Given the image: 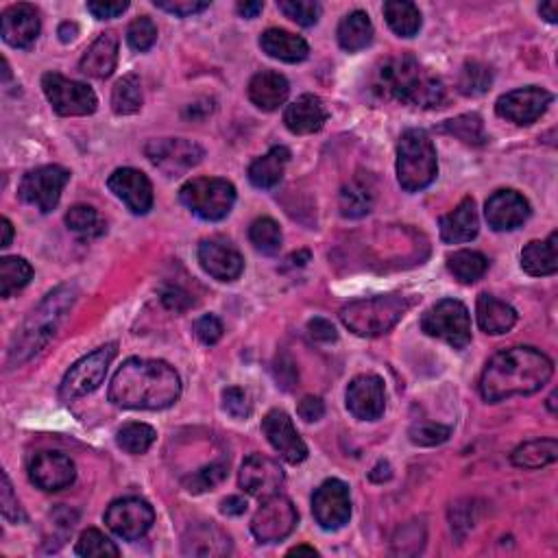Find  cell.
Wrapping results in <instances>:
<instances>
[{
	"mask_svg": "<svg viewBox=\"0 0 558 558\" xmlns=\"http://www.w3.org/2000/svg\"><path fill=\"white\" fill-rule=\"evenodd\" d=\"M179 395V375L164 360L129 358L109 384V402L129 410L171 408Z\"/></svg>",
	"mask_w": 558,
	"mask_h": 558,
	"instance_id": "cell-1",
	"label": "cell"
},
{
	"mask_svg": "<svg viewBox=\"0 0 558 558\" xmlns=\"http://www.w3.org/2000/svg\"><path fill=\"white\" fill-rule=\"evenodd\" d=\"M155 430L147 423H127L118 430L116 441L123 450L131 456H140L147 454L151 450V445L155 443Z\"/></svg>",
	"mask_w": 558,
	"mask_h": 558,
	"instance_id": "cell-42",
	"label": "cell"
},
{
	"mask_svg": "<svg viewBox=\"0 0 558 558\" xmlns=\"http://www.w3.org/2000/svg\"><path fill=\"white\" fill-rule=\"evenodd\" d=\"M223 406H225V410L229 412V415L236 417V419H245V417L251 415L249 397L238 386L227 388V391L223 393Z\"/></svg>",
	"mask_w": 558,
	"mask_h": 558,
	"instance_id": "cell-54",
	"label": "cell"
},
{
	"mask_svg": "<svg viewBox=\"0 0 558 558\" xmlns=\"http://www.w3.org/2000/svg\"><path fill=\"white\" fill-rule=\"evenodd\" d=\"M262 432L273 445V450L282 456L286 463L299 465L308 458V445L303 443L299 432L293 426V419H290L284 410H271L269 415L262 419Z\"/></svg>",
	"mask_w": 558,
	"mask_h": 558,
	"instance_id": "cell-17",
	"label": "cell"
},
{
	"mask_svg": "<svg viewBox=\"0 0 558 558\" xmlns=\"http://www.w3.org/2000/svg\"><path fill=\"white\" fill-rule=\"evenodd\" d=\"M308 332L314 338V341H321V343H332L336 341V327L327 321V319H312L308 323Z\"/></svg>",
	"mask_w": 558,
	"mask_h": 558,
	"instance_id": "cell-58",
	"label": "cell"
},
{
	"mask_svg": "<svg viewBox=\"0 0 558 558\" xmlns=\"http://www.w3.org/2000/svg\"><path fill=\"white\" fill-rule=\"evenodd\" d=\"M157 40V27L149 16H140L129 24L127 29V42L138 53H147L149 48H153Z\"/></svg>",
	"mask_w": 558,
	"mask_h": 558,
	"instance_id": "cell-49",
	"label": "cell"
},
{
	"mask_svg": "<svg viewBox=\"0 0 558 558\" xmlns=\"http://www.w3.org/2000/svg\"><path fill=\"white\" fill-rule=\"evenodd\" d=\"M153 5L168 11V14H175L177 18L197 16L210 7L208 0H155Z\"/></svg>",
	"mask_w": 558,
	"mask_h": 558,
	"instance_id": "cell-52",
	"label": "cell"
},
{
	"mask_svg": "<svg viewBox=\"0 0 558 558\" xmlns=\"http://www.w3.org/2000/svg\"><path fill=\"white\" fill-rule=\"evenodd\" d=\"M66 225L70 232H75L81 238H96L105 234V221L103 216L96 212L90 205H75L66 214Z\"/></svg>",
	"mask_w": 558,
	"mask_h": 558,
	"instance_id": "cell-41",
	"label": "cell"
},
{
	"mask_svg": "<svg viewBox=\"0 0 558 558\" xmlns=\"http://www.w3.org/2000/svg\"><path fill=\"white\" fill-rule=\"evenodd\" d=\"M33 277L31 264L18 258V256H7L0 260V297L9 299L27 286Z\"/></svg>",
	"mask_w": 558,
	"mask_h": 558,
	"instance_id": "cell-38",
	"label": "cell"
},
{
	"mask_svg": "<svg viewBox=\"0 0 558 558\" xmlns=\"http://www.w3.org/2000/svg\"><path fill=\"white\" fill-rule=\"evenodd\" d=\"M299 554H308V556H319V552L314 550V548H308V545H297V548H293L288 552V556H299Z\"/></svg>",
	"mask_w": 558,
	"mask_h": 558,
	"instance_id": "cell-64",
	"label": "cell"
},
{
	"mask_svg": "<svg viewBox=\"0 0 558 558\" xmlns=\"http://www.w3.org/2000/svg\"><path fill=\"white\" fill-rule=\"evenodd\" d=\"M297 412H299V417H301L303 421L314 423V421L323 419V415H325V404H323V399H321V397L308 395V397H303L301 402H299Z\"/></svg>",
	"mask_w": 558,
	"mask_h": 558,
	"instance_id": "cell-57",
	"label": "cell"
},
{
	"mask_svg": "<svg viewBox=\"0 0 558 558\" xmlns=\"http://www.w3.org/2000/svg\"><path fill=\"white\" fill-rule=\"evenodd\" d=\"M144 153L151 160L155 168L168 177H181L192 171L203 160V149L197 142H190L184 138H164L151 140Z\"/></svg>",
	"mask_w": 558,
	"mask_h": 558,
	"instance_id": "cell-13",
	"label": "cell"
},
{
	"mask_svg": "<svg viewBox=\"0 0 558 558\" xmlns=\"http://www.w3.org/2000/svg\"><path fill=\"white\" fill-rule=\"evenodd\" d=\"M116 354H118L116 345L109 343L101 349L92 351V354L81 358L79 362H75L66 373L62 386H59V395H62V399L70 402V399H79L94 393L96 388L103 384L107 369L112 365Z\"/></svg>",
	"mask_w": 558,
	"mask_h": 558,
	"instance_id": "cell-9",
	"label": "cell"
},
{
	"mask_svg": "<svg viewBox=\"0 0 558 558\" xmlns=\"http://www.w3.org/2000/svg\"><path fill=\"white\" fill-rule=\"evenodd\" d=\"M484 216H487L489 227H493L495 232H511V229H517L528 221L530 203L524 194L515 190H497L489 197Z\"/></svg>",
	"mask_w": 558,
	"mask_h": 558,
	"instance_id": "cell-23",
	"label": "cell"
},
{
	"mask_svg": "<svg viewBox=\"0 0 558 558\" xmlns=\"http://www.w3.org/2000/svg\"><path fill=\"white\" fill-rule=\"evenodd\" d=\"M79 35V27L75 22H64L62 27H59V40H62L64 44L72 42Z\"/></svg>",
	"mask_w": 558,
	"mask_h": 558,
	"instance_id": "cell-61",
	"label": "cell"
},
{
	"mask_svg": "<svg viewBox=\"0 0 558 558\" xmlns=\"http://www.w3.org/2000/svg\"><path fill=\"white\" fill-rule=\"evenodd\" d=\"M127 9H129L127 0H92V3H88V11L99 20L118 18L123 16Z\"/></svg>",
	"mask_w": 558,
	"mask_h": 558,
	"instance_id": "cell-55",
	"label": "cell"
},
{
	"mask_svg": "<svg viewBox=\"0 0 558 558\" xmlns=\"http://www.w3.org/2000/svg\"><path fill=\"white\" fill-rule=\"evenodd\" d=\"M249 238L253 247L266 253V256H275V253L282 249V229H279V225L269 216L253 221L249 229Z\"/></svg>",
	"mask_w": 558,
	"mask_h": 558,
	"instance_id": "cell-43",
	"label": "cell"
},
{
	"mask_svg": "<svg viewBox=\"0 0 558 558\" xmlns=\"http://www.w3.org/2000/svg\"><path fill=\"white\" fill-rule=\"evenodd\" d=\"M240 487L245 489L249 495L260 497V500H266L275 493H279L284 484V471L279 467V463H275L273 458L262 456V454H253L249 456L245 463L240 467V476H238Z\"/></svg>",
	"mask_w": 558,
	"mask_h": 558,
	"instance_id": "cell-20",
	"label": "cell"
},
{
	"mask_svg": "<svg viewBox=\"0 0 558 558\" xmlns=\"http://www.w3.org/2000/svg\"><path fill=\"white\" fill-rule=\"evenodd\" d=\"M277 7L286 18L301 24V27H314L321 18V5L314 0H279Z\"/></svg>",
	"mask_w": 558,
	"mask_h": 558,
	"instance_id": "cell-47",
	"label": "cell"
},
{
	"mask_svg": "<svg viewBox=\"0 0 558 558\" xmlns=\"http://www.w3.org/2000/svg\"><path fill=\"white\" fill-rule=\"evenodd\" d=\"M441 131L452 133L454 138L463 140L465 144H473V147H480V144L487 142V133H484L482 118L478 114H465L454 120H447Z\"/></svg>",
	"mask_w": 558,
	"mask_h": 558,
	"instance_id": "cell-44",
	"label": "cell"
},
{
	"mask_svg": "<svg viewBox=\"0 0 558 558\" xmlns=\"http://www.w3.org/2000/svg\"><path fill=\"white\" fill-rule=\"evenodd\" d=\"M107 186L133 214H147L153 208L151 181L136 168H118L109 175Z\"/></svg>",
	"mask_w": 558,
	"mask_h": 558,
	"instance_id": "cell-22",
	"label": "cell"
},
{
	"mask_svg": "<svg viewBox=\"0 0 558 558\" xmlns=\"http://www.w3.org/2000/svg\"><path fill=\"white\" fill-rule=\"evenodd\" d=\"M373 90L384 99L423 109L441 107L447 96L443 81L410 55L386 59L375 72Z\"/></svg>",
	"mask_w": 558,
	"mask_h": 558,
	"instance_id": "cell-3",
	"label": "cell"
},
{
	"mask_svg": "<svg viewBox=\"0 0 558 558\" xmlns=\"http://www.w3.org/2000/svg\"><path fill=\"white\" fill-rule=\"evenodd\" d=\"M199 262L203 271L218 282H234L245 271L240 251L225 238H208L199 245Z\"/></svg>",
	"mask_w": 558,
	"mask_h": 558,
	"instance_id": "cell-18",
	"label": "cell"
},
{
	"mask_svg": "<svg viewBox=\"0 0 558 558\" xmlns=\"http://www.w3.org/2000/svg\"><path fill=\"white\" fill-rule=\"evenodd\" d=\"M229 552H232V541L212 521L190 528L184 537L186 556H225Z\"/></svg>",
	"mask_w": 558,
	"mask_h": 558,
	"instance_id": "cell-29",
	"label": "cell"
},
{
	"mask_svg": "<svg viewBox=\"0 0 558 558\" xmlns=\"http://www.w3.org/2000/svg\"><path fill=\"white\" fill-rule=\"evenodd\" d=\"M264 3L260 0H251V3H238V14L242 18H258L262 14Z\"/></svg>",
	"mask_w": 558,
	"mask_h": 558,
	"instance_id": "cell-60",
	"label": "cell"
},
{
	"mask_svg": "<svg viewBox=\"0 0 558 558\" xmlns=\"http://www.w3.org/2000/svg\"><path fill=\"white\" fill-rule=\"evenodd\" d=\"M77 288L72 284H64L48 293L44 301L35 308L29 319L22 323L14 343L9 349V365H22L29 358H33L38 351H42L48 343L53 341L59 325L64 323L66 314L72 310L77 301Z\"/></svg>",
	"mask_w": 558,
	"mask_h": 558,
	"instance_id": "cell-4",
	"label": "cell"
},
{
	"mask_svg": "<svg viewBox=\"0 0 558 558\" xmlns=\"http://www.w3.org/2000/svg\"><path fill=\"white\" fill-rule=\"evenodd\" d=\"M288 94V79L275 70H262L249 81V99L264 112H275V109L282 107Z\"/></svg>",
	"mask_w": 558,
	"mask_h": 558,
	"instance_id": "cell-27",
	"label": "cell"
},
{
	"mask_svg": "<svg viewBox=\"0 0 558 558\" xmlns=\"http://www.w3.org/2000/svg\"><path fill=\"white\" fill-rule=\"evenodd\" d=\"M112 109L118 116L138 114L142 109V83L136 75H125L112 90Z\"/></svg>",
	"mask_w": 558,
	"mask_h": 558,
	"instance_id": "cell-40",
	"label": "cell"
},
{
	"mask_svg": "<svg viewBox=\"0 0 558 558\" xmlns=\"http://www.w3.org/2000/svg\"><path fill=\"white\" fill-rule=\"evenodd\" d=\"M0 232H3V236H0V247H9L11 238H14V225L9 223V218L0 221Z\"/></svg>",
	"mask_w": 558,
	"mask_h": 558,
	"instance_id": "cell-62",
	"label": "cell"
},
{
	"mask_svg": "<svg viewBox=\"0 0 558 558\" xmlns=\"http://www.w3.org/2000/svg\"><path fill=\"white\" fill-rule=\"evenodd\" d=\"M375 188L369 177H356L341 192V212L347 218H360L371 212Z\"/></svg>",
	"mask_w": 558,
	"mask_h": 558,
	"instance_id": "cell-35",
	"label": "cell"
},
{
	"mask_svg": "<svg viewBox=\"0 0 558 558\" xmlns=\"http://www.w3.org/2000/svg\"><path fill=\"white\" fill-rule=\"evenodd\" d=\"M116 64H118V38L109 31V33H101L99 38L88 46V51L81 57L79 68L83 75L88 77L107 79L116 70Z\"/></svg>",
	"mask_w": 558,
	"mask_h": 558,
	"instance_id": "cell-26",
	"label": "cell"
},
{
	"mask_svg": "<svg viewBox=\"0 0 558 558\" xmlns=\"http://www.w3.org/2000/svg\"><path fill=\"white\" fill-rule=\"evenodd\" d=\"M42 90L59 116H90L99 107V99L90 86L66 79L57 72H46L42 77Z\"/></svg>",
	"mask_w": 558,
	"mask_h": 558,
	"instance_id": "cell-10",
	"label": "cell"
},
{
	"mask_svg": "<svg viewBox=\"0 0 558 558\" xmlns=\"http://www.w3.org/2000/svg\"><path fill=\"white\" fill-rule=\"evenodd\" d=\"M0 478H3V489H0V511H3V517L7 521H11V524H22V521L27 519V515H24V511H22V506L14 493V487H11V482H9V476L7 473H3Z\"/></svg>",
	"mask_w": 558,
	"mask_h": 558,
	"instance_id": "cell-51",
	"label": "cell"
},
{
	"mask_svg": "<svg viewBox=\"0 0 558 558\" xmlns=\"http://www.w3.org/2000/svg\"><path fill=\"white\" fill-rule=\"evenodd\" d=\"M373 40V24L365 11H351L341 24H338V44H341L347 53H356L367 48Z\"/></svg>",
	"mask_w": 558,
	"mask_h": 558,
	"instance_id": "cell-34",
	"label": "cell"
},
{
	"mask_svg": "<svg viewBox=\"0 0 558 558\" xmlns=\"http://www.w3.org/2000/svg\"><path fill=\"white\" fill-rule=\"evenodd\" d=\"M260 46L266 55L286 64H299L310 53L306 40L284 29L264 31L260 38Z\"/></svg>",
	"mask_w": 558,
	"mask_h": 558,
	"instance_id": "cell-30",
	"label": "cell"
},
{
	"mask_svg": "<svg viewBox=\"0 0 558 558\" xmlns=\"http://www.w3.org/2000/svg\"><path fill=\"white\" fill-rule=\"evenodd\" d=\"M77 554L86 558H101V556H120V550L116 548L114 541H109L101 530L88 528L77 541Z\"/></svg>",
	"mask_w": 558,
	"mask_h": 558,
	"instance_id": "cell-46",
	"label": "cell"
},
{
	"mask_svg": "<svg viewBox=\"0 0 558 558\" xmlns=\"http://www.w3.org/2000/svg\"><path fill=\"white\" fill-rule=\"evenodd\" d=\"M179 199L203 221H223L236 203V188L227 179L197 177L179 190Z\"/></svg>",
	"mask_w": 558,
	"mask_h": 558,
	"instance_id": "cell-7",
	"label": "cell"
},
{
	"mask_svg": "<svg viewBox=\"0 0 558 558\" xmlns=\"http://www.w3.org/2000/svg\"><path fill=\"white\" fill-rule=\"evenodd\" d=\"M221 511H223L225 515H234V517H238V515H242V513L247 511V500H245V497H240V495L227 497V500L221 504Z\"/></svg>",
	"mask_w": 558,
	"mask_h": 558,
	"instance_id": "cell-59",
	"label": "cell"
},
{
	"mask_svg": "<svg viewBox=\"0 0 558 558\" xmlns=\"http://www.w3.org/2000/svg\"><path fill=\"white\" fill-rule=\"evenodd\" d=\"M288 162L290 151L286 147H273L269 153L258 157V160L249 166V181L262 190L275 188L279 181H282Z\"/></svg>",
	"mask_w": 558,
	"mask_h": 558,
	"instance_id": "cell-33",
	"label": "cell"
},
{
	"mask_svg": "<svg viewBox=\"0 0 558 558\" xmlns=\"http://www.w3.org/2000/svg\"><path fill=\"white\" fill-rule=\"evenodd\" d=\"M68 179L70 173L62 166H40L22 177L18 194L24 203L46 214L57 208Z\"/></svg>",
	"mask_w": 558,
	"mask_h": 558,
	"instance_id": "cell-12",
	"label": "cell"
},
{
	"mask_svg": "<svg viewBox=\"0 0 558 558\" xmlns=\"http://www.w3.org/2000/svg\"><path fill=\"white\" fill-rule=\"evenodd\" d=\"M421 330L439 338L454 349H465L471 343V317L463 301L443 299L423 314Z\"/></svg>",
	"mask_w": 558,
	"mask_h": 558,
	"instance_id": "cell-8",
	"label": "cell"
},
{
	"mask_svg": "<svg viewBox=\"0 0 558 558\" xmlns=\"http://www.w3.org/2000/svg\"><path fill=\"white\" fill-rule=\"evenodd\" d=\"M476 314H478V325L482 332L500 336L511 332L517 323V312L513 306H508L506 301H500L493 295H480L476 303Z\"/></svg>",
	"mask_w": 558,
	"mask_h": 558,
	"instance_id": "cell-31",
	"label": "cell"
},
{
	"mask_svg": "<svg viewBox=\"0 0 558 558\" xmlns=\"http://www.w3.org/2000/svg\"><path fill=\"white\" fill-rule=\"evenodd\" d=\"M452 430L434 421H419L410 428V441L421 447H434L450 439Z\"/></svg>",
	"mask_w": 558,
	"mask_h": 558,
	"instance_id": "cell-50",
	"label": "cell"
},
{
	"mask_svg": "<svg viewBox=\"0 0 558 558\" xmlns=\"http://www.w3.org/2000/svg\"><path fill=\"white\" fill-rule=\"evenodd\" d=\"M347 408L360 421H375L384 415L386 393L378 375H358L347 386Z\"/></svg>",
	"mask_w": 558,
	"mask_h": 558,
	"instance_id": "cell-19",
	"label": "cell"
},
{
	"mask_svg": "<svg viewBox=\"0 0 558 558\" xmlns=\"http://www.w3.org/2000/svg\"><path fill=\"white\" fill-rule=\"evenodd\" d=\"M227 478V463H212L184 480V487L190 493H205L216 489Z\"/></svg>",
	"mask_w": 558,
	"mask_h": 558,
	"instance_id": "cell-48",
	"label": "cell"
},
{
	"mask_svg": "<svg viewBox=\"0 0 558 558\" xmlns=\"http://www.w3.org/2000/svg\"><path fill=\"white\" fill-rule=\"evenodd\" d=\"M75 463L59 452H40L31 458L29 478L42 491H62L75 482Z\"/></svg>",
	"mask_w": 558,
	"mask_h": 558,
	"instance_id": "cell-21",
	"label": "cell"
},
{
	"mask_svg": "<svg viewBox=\"0 0 558 558\" xmlns=\"http://www.w3.org/2000/svg\"><path fill=\"white\" fill-rule=\"evenodd\" d=\"M0 35L14 48H29L40 35V11L33 5L18 3L3 11Z\"/></svg>",
	"mask_w": 558,
	"mask_h": 558,
	"instance_id": "cell-24",
	"label": "cell"
},
{
	"mask_svg": "<svg viewBox=\"0 0 558 558\" xmlns=\"http://www.w3.org/2000/svg\"><path fill=\"white\" fill-rule=\"evenodd\" d=\"M439 175L434 142L426 131L408 129L397 144V179L406 192L428 188Z\"/></svg>",
	"mask_w": 558,
	"mask_h": 558,
	"instance_id": "cell-6",
	"label": "cell"
},
{
	"mask_svg": "<svg viewBox=\"0 0 558 558\" xmlns=\"http://www.w3.org/2000/svg\"><path fill=\"white\" fill-rule=\"evenodd\" d=\"M327 120V109L319 96L303 94L297 101L290 103L284 112V123L295 136H308L323 129Z\"/></svg>",
	"mask_w": 558,
	"mask_h": 558,
	"instance_id": "cell-25",
	"label": "cell"
},
{
	"mask_svg": "<svg viewBox=\"0 0 558 558\" xmlns=\"http://www.w3.org/2000/svg\"><path fill=\"white\" fill-rule=\"evenodd\" d=\"M155 521V513L149 502L140 497H123L116 500L105 513V524L116 537L125 541H136L147 535Z\"/></svg>",
	"mask_w": 558,
	"mask_h": 558,
	"instance_id": "cell-14",
	"label": "cell"
},
{
	"mask_svg": "<svg viewBox=\"0 0 558 558\" xmlns=\"http://www.w3.org/2000/svg\"><path fill=\"white\" fill-rule=\"evenodd\" d=\"M493 81V72L489 66L480 62H469L460 70L458 77V90L467 96H478L489 90Z\"/></svg>",
	"mask_w": 558,
	"mask_h": 558,
	"instance_id": "cell-45",
	"label": "cell"
},
{
	"mask_svg": "<svg viewBox=\"0 0 558 558\" xmlns=\"http://www.w3.org/2000/svg\"><path fill=\"white\" fill-rule=\"evenodd\" d=\"M194 334L203 345H216L223 338V323L214 314H205L194 323Z\"/></svg>",
	"mask_w": 558,
	"mask_h": 558,
	"instance_id": "cell-53",
	"label": "cell"
},
{
	"mask_svg": "<svg viewBox=\"0 0 558 558\" xmlns=\"http://www.w3.org/2000/svg\"><path fill=\"white\" fill-rule=\"evenodd\" d=\"M554 362L535 347H513L495 354L484 367L480 393L489 404L532 395L550 382Z\"/></svg>",
	"mask_w": 558,
	"mask_h": 558,
	"instance_id": "cell-2",
	"label": "cell"
},
{
	"mask_svg": "<svg viewBox=\"0 0 558 558\" xmlns=\"http://www.w3.org/2000/svg\"><path fill=\"white\" fill-rule=\"evenodd\" d=\"M552 103V94L543 88L530 86L513 90L497 99L495 112L500 118L511 120L515 125H532L545 114V109Z\"/></svg>",
	"mask_w": 558,
	"mask_h": 558,
	"instance_id": "cell-16",
	"label": "cell"
},
{
	"mask_svg": "<svg viewBox=\"0 0 558 558\" xmlns=\"http://www.w3.org/2000/svg\"><path fill=\"white\" fill-rule=\"evenodd\" d=\"M312 513L325 530L343 528L351 517L349 487L341 480H325L312 495Z\"/></svg>",
	"mask_w": 558,
	"mask_h": 558,
	"instance_id": "cell-15",
	"label": "cell"
},
{
	"mask_svg": "<svg viewBox=\"0 0 558 558\" xmlns=\"http://www.w3.org/2000/svg\"><path fill=\"white\" fill-rule=\"evenodd\" d=\"M447 269H450V273L458 279L460 284H473V282H478L484 273H487L489 260L478 251L463 249V251L452 253V256L447 258Z\"/></svg>",
	"mask_w": 558,
	"mask_h": 558,
	"instance_id": "cell-39",
	"label": "cell"
},
{
	"mask_svg": "<svg viewBox=\"0 0 558 558\" xmlns=\"http://www.w3.org/2000/svg\"><path fill=\"white\" fill-rule=\"evenodd\" d=\"M162 303L168 310H175V312H184L192 306V299L186 293L184 288L179 286H168L162 290Z\"/></svg>",
	"mask_w": 558,
	"mask_h": 558,
	"instance_id": "cell-56",
	"label": "cell"
},
{
	"mask_svg": "<svg viewBox=\"0 0 558 558\" xmlns=\"http://www.w3.org/2000/svg\"><path fill=\"white\" fill-rule=\"evenodd\" d=\"M521 269L532 277L554 275L558 271V234L552 232L548 240H532L521 251Z\"/></svg>",
	"mask_w": 558,
	"mask_h": 558,
	"instance_id": "cell-32",
	"label": "cell"
},
{
	"mask_svg": "<svg viewBox=\"0 0 558 558\" xmlns=\"http://www.w3.org/2000/svg\"><path fill=\"white\" fill-rule=\"evenodd\" d=\"M558 458V443L554 439H537L519 445L511 454L515 467L521 469H541L552 465Z\"/></svg>",
	"mask_w": 558,
	"mask_h": 558,
	"instance_id": "cell-36",
	"label": "cell"
},
{
	"mask_svg": "<svg viewBox=\"0 0 558 558\" xmlns=\"http://www.w3.org/2000/svg\"><path fill=\"white\" fill-rule=\"evenodd\" d=\"M480 221L476 212V203L471 197L460 201L456 208L441 218V238L450 245H460L478 236Z\"/></svg>",
	"mask_w": 558,
	"mask_h": 558,
	"instance_id": "cell-28",
	"label": "cell"
},
{
	"mask_svg": "<svg viewBox=\"0 0 558 558\" xmlns=\"http://www.w3.org/2000/svg\"><path fill=\"white\" fill-rule=\"evenodd\" d=\"M299 513L284 495L266 497L258 513L251 519V532L260 543H279L297 528Z\"/></svg>",
	"mask_w": 558,
	"mask_h": 558,
	"instance_id": "cell-11",
	"label": "cell"
},
{
	"mask_svg": "<svg viewBox=\"0 0 558 558\" xmlns=\"http://www.w3.org/2000/svg\"><path fill=\"white\" fill-rule=\"evenodd\" d=\"M410 303L402 295H378L371 299L351 301L341 310V321L349 332L365 338L388 334L404 319Z\"/></svg>",
	"mask_w": 558,
	"mask_h": 558,
	"instance_id": "cell-5",
	"label": "cell"
},
{
	"mask_svg": "<svg viewBox=\"0 0 558 558\" xmlns=\"http://www.w3.org/2000/svg\"><path fill=\"white\" fill-rule=\"evenodd\" d=\"M384 16L399 38H415L421 31V11L406 0H391L384 5Z\"/></svg>",
	"mask_w": 558,
	"mask_h": 558,
	"instance_id": "cell-37",
	"label": "cell"
},
{
	"mask_svg": "<svg viewBox=\"0 0 558 558\" xmlns=\"http://www.w3.org/2000/svg\"><path fill=\"white\" fill-rule=\"evenodd\" d=\"M539 14H541V18H545L548 22H558V3H543L541 7H539Z\"/></svg>",
	"mask_w": 558,
	"mask_h": 558,
	"instance_id": "cell-63",
	"label": "cell"
}]
</instances>
